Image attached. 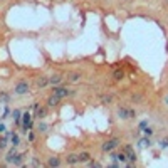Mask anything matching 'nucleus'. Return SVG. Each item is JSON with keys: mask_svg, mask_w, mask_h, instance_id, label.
Masks as SVG:
<instances>
[{"mask_svg": "<svg viewBox=\"0 0 168 168\" xmlns=\"http://www.w3.org/2000/svg\"><path fill=\"white\" fill-rule=\"evenodd\" d=\"M29 93H30V84L27 81H19L14 86V94H17V96H25Z\"/></svg>", "mask_w": 168, "mask_h": 168, "instance_id": "nucleus-1", "label": "nucleus"}, {"mask_svg": "<svg viewBox=\"0 0 168 168\" xmlns=\"http://www.w3.org/2000/svg\"><path fill=\"white\" fill-rule=\"evenodd\" d=\"M52 94H56L57 98H67V96H74L76 94V91L74 89H67V88H64V86H54L52 89Z\"/></svg>", "mask_w": 168, "mask_h": 168, "instance_id": "nucleus-2", "label": "nucleus"}, {"mask_svg": "<svg viewBox=\"0 0 168 168\" xmlns=\"http://www.w3.org/2000/svg\"><path fill=\"white\" fill-rule=\"evenodd\" d=\"M119 145H121V140H119V138H111V140H108V141L103 143V151L109 153V151H113L114 148H118Z\"/></svg>", "mask_w": 168, "mask_h": 168, "instance_id": "nucleus-3", "label": "nucleus"}, {"mask_svg": "<svg viewBox=\"0 0 168 168\" xmlns=\"http://www.w3.org/2000/svg\"><path fill=\"white\" fill-rule=\"evenodd\" d=\"M81 79H83V72H79V71H74V72L67 74V81L69 83H72V84L81 83Z\"/></svg>", "mask_w": 168, "mask_h": 168, "instance_id": "nucleus-4", "label": "nucleus"}, {"mask_svg": "<svg viewBox=\"0 0 168 168\" xmlns=\"http://www.w3.org/2000/svg\"><path fill=\"white\" fill-rule=\"evenodd\" d=\"M64 76L59 72H54L52 76H49V84H52V86H59V84L62 83Z\"/></svg>", "mask_w": 168, "mask_h": 168, "instance_id": "nucleus-5", "label": "nucleus"}, {"mask_svg": "<svg viewBox=\"0 0 168 168\" xmlns=\"http://www.w3.org/2000/svg\"><path fill=\"white\" fill-rule=\"evenodd\" d=\"M35 86L39 89L49 86V76H39V77H35Z\"/></svg>", "mask_w": 168, "mask_h": 168, "instance_id": "nucleus-6", "label": "nucleus"}, {"mask_svg": "<svg viewBox=\"0 0 168 168\" xmlns=\"http://www.w3.org/2000/svg\"><path fill=\"white\" fill-rule=\"evenodd\" d=\"M66 163H67V165H77L79 163V155L77 153H69L67 156H66Z\"/></svg>", "mask_w": 168, "mask_h": 168, "instance_id": "nucleus-7", "label": "nucleus"}, {"mask_svg": "<svg viewBox=\"0 0 168 168\" xmlns=\"http://www.w3.org/2000/svg\"><path fill=\"white\" fill-rule=\"evenodd\" d=\"M62 165V161H61V158L59 156H49V160H47V167H51V168H57V167H61Z\"/></svg>", "mask_w": 168, "mask_h": 168, "instance_id": "nucleus-8", "label": "nucleus"}, {"mask_svg": "<svg viewBox=\"0 0 168 168\" xmlns=\"http://www.w3.org/2000/svg\"><path fill=\"white\" fill-rule=\"evenodd\" d=\"M116 114H118V118H119V119H128V108L119 106V108L116 109Z\"/></svg>", "mask_w": 168, "mask_h": 168, "instance_id": "nucleus-9", "label": "nucleus"}, {"mask_svg": "<svg viewBox=\"0 0 168 168\" xmlns=\"http://www.w3.org/2000/svg\"><path fill=\"white\" fill-rule=\"evenodd\" d=\"M59 101H61V98H57L56 94H51L47 98V108H54V106H57Z\"/></svg>", "mask_w": 168, "mask_h": 168, "instance_id": "nucleus-10", "label": "nucleus"}, {"mask_svg": "<svg viewBox=\"0 0 168 168\" xmlns=\"http://www.w3.org/2000/svg\"><path fill=\"white\" fill-rule=\"evenodd\" d=\"M77 155H79V163H88L91 160L89 151H81V153H77Z\"/></svg>", "mask_w": 168, "mask_h": 168, "instance_id": "nucleus-11", "label": "nucleus"}, {"mask_svg": "<svg viewBox=\"0 0 168 168\" xmlns=\"http://www.w3.org/2000/svg\"><path fill=\"white\" fill-rule=\"evenodd\" d=\"M37 130H39V133H47V130H49L47 123H44V121H39V123H37Z\"/></svg>", "mask_w": 168, "mask_h": 168, "instance_id": "nucleus-12", "label": "nucleus"}, {"mask_svg": "<svg viewBox=\"0 0 168 168\" xmlns=\"http://www.w3.org/2000/svg\"><path fill=\"white\" fill-rule=\"evenodd\" d=\"M101 103H103V104H111V103H113V96H111V94L101 96Z\"/></svg>", "mask_w": 168, "mask_h": 168, "instance_id": "nucleus-13", "label": "nucleus"}, {"mask_svg": "<svg viewBox=\"0 0 168 168\" xmlns=\"http://www.w3.org/2000/svg\"><path fill=\"white\" fill-rule=\"evenodd\" d=\"M22 123H24V126L29 128V125H30V114H29V113H24V114H22Z\"/></svg>", "mask_w": 168, "mask_h": 168, "instance_id": "nucleus-14", "label": "nucleus"}, {"mask_svg": "<svg viewBox=\"0 0 168 168\" xmlns=\"http://www.w3.org/2000/svg\"><path fill=\"white\" fill-rule=\"evenodd\" d=\"M113 77H114L116 81H121V79L125 77V72H123L121 69H118V71H114V72H113Z\"/></svg>", "mask_w": 168, "mask_h": 168, "instance_id": "nucleus-15", "label": "nucleus"}, {"mask_svg": "<svg viewBox=\"0 0 168 168\" xmlns=\"http://www.w3.org/2000/svg\"><path fill=\"white\" fill-rule=\"evenodd\" d=\"M46 114H47V108H37V118H46Z\"/></svg>", "mask_w": 168, "mask_h": 168, "instance_id": "nucleus-16", "label": "nucleus"}, {"mask_svg": "<svg viewBox=\"0 0 168 168\" xmlns=\"http://www.w3.org/2000/svg\"><path fill=\"white\" fill-rule=\"evenodd\" d=\"M136 118V111L133 108H128V119H135Z\"/></svg>", "mask_w": 168, "mask_h": 168, "instance_id": "nucleus-17", "label": "nucleus"}, {"mask_svg": "<svg viewBox=\"0 0 168 168\" xmlns=\"http://www.w3.org/2000/svg\"><path fill=\"white\" fill-rule=\"evenodd\" d=\"M30 165H32V167H42V163L39 161V158H37V156H32V160H30Z\"/></svg>", "mask_w": 168, "mask_h": 168, "instance_id": "nucleus-18", "label": "nucleus"}, {"mask_svg": "<svg viewBox=\"0 0 168 168\" xmlns=\"http://www.w3.org/2000/svg\"><path fill=\"white\" fill-rule=\"evenodd\" d=\"M12 116H14V119H15V123H17V125H20V113H19V111L15 109Z\"/></svg>", "mask_w": 168, "mask_h": 168, "instance_id": "nucleus-19", "label": "nucleus"}, {"mask_svg": "<svg viewBox=\"0 0 168 168\" xmlns=\"http://www.w3.org/2000/svg\"><path fill=\"white\" fill-rule=\"evenodd\" d=\"M118 160H119V161H126V160H128V156H126V153L125 151H121V153H118Z\"/></svg>", "mask_w": 168, "mask_h": 168, "instance_id": "nucleus-20", "label": "nucleus"}, {"mask_svg": "<svg viewBox=\"0 0 168 168\" xmlns=\"http://www.w3.org/2000/svg\"><path fill=\"white\" fill-rule=\"evenodd\" d=\"M141 99H143L141 94H133V96H131V101H133V103H140Z\"/></svg>", "mask_w": 168, "mask_h": 168, "instance_id": "nucleus-21", "label": "nucleus"}, {"mask_svg": "<svg viewBox=\"0 0 168 168\" xmlns=\"http://www.w3.org/2000/svg\"><path fill=\"white\" fill-rule=\"evenodd\" d=\"M19 141H20L19 135H14V136H12V145H14V146H17V145H19Z\"/></svg>", "mask_w": 168, "mask_h": 168, "instance_id": "nucleus-22", "label": "nucleus"}, {"mask_svg": "<svg viewBox=\"0 0 168 168\" xmlns=\"http://www.w3.org/2000/svg\"><path fill=\"white\" fill-rule=\"evenodd\" d=\"M160 145H161V148H168V138H163V140H160Z\"/></svg>", "mask_w": 168, "mask_h": 168, "instance_id": "nucleus-23", "label": "nucleus"}, {"mask_svg": "<svg viewBox=\"0 0 168 168\" xmlns=\"http://www.w3.org/2000/svg\"><path fill=\"white\" fill-rule=\"evenodd\" d=\"M145 135H146V136H151V135H153V130H151V128H146V130H145Z\"/></svg>", "mask_w": 168, "mask_h": 168, "instance_id": "nucleus-24", "label": "nucleus"}, {"mask_svg": "<svg viewBox=\"0 0 168 168\" xmlns=\"http://www.w3.org/2000/svg\"><path fill=\"white\" fill-rule=\"evenodd\" d=\"M0 98H2L4 101H9V94H7V93H2V94H0Z\"/></svg>", "mask_w": 168, "mask_h": 168, "instance_id": "nucleus-25", "label": "nucleus"}, {"mask_svg": "<svg viewBox=\"0 0 168 168\" xmlns=\"http://www.w3.org/2000/svg\"><path fill=\"white\" fill-rule=\"evenodd\" d=\"M29 140H30V141H34V140H35V135H34V133H30V135H29Z\"/></svg>", "mask_w": 168, "mask_h": 168, "instance_id": "nucleus-26", "label": "nucleus"}, {"mask_svg": "<svg viewBox=\"0 0 168 168\" xmlns=\"http://www.w3.org/2000/svg\"><path fill=\"white\" fill-rule=\"evenodd\" d=\"M121 2H130V0H121Z\"/></svg>", "mask_w": 168, "mask_h": 168, "instance_id": "nucleus-27", "label": "nucleus"}, {"mask_svg": "<svg viewBox=\"0 0 168 168\" xmlns=\"http://www.w3.org/2000/svg\"><path fill=\"white\" fill-rule=\"evenodd\" d=\"M167 103H168V98H167Z\"/></svg>", "mask_w": 168, "mask_h": 168, "instance_id": "nucleus-28", "label": "nucleus"}, {"mask_svg": "<svg viewBox=\"0 0 168 168\" xmlns=\"http://www.w3.org/2000/svg\"><path fill=\"white\" fill-rule=\"evenodd\" d=\"M167 4H168V0H167Z\"/></svg>", "mask_w": 168, "mask_h": 168, "instance_id": "nucleus-29", "label": "nucleus"}]
</instances>
